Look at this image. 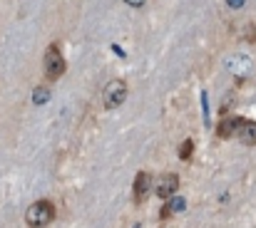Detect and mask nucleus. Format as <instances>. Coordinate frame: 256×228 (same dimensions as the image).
I'll return each instance as SVG.
<instances>
[{"label": "nucleus", "instance_id": "11", "mask_svg": "<svg viewBox=\"0 0 256 228\" xmlns=\"http://www.w3.org/2000/svg\"><path fill=\"white\" fill-rule=\"evenodd\" d=\"M127 5H132V7H144L147 5V0H124Z\"/></svg>", "mask_w": 256, "mask_h": 228}, {"label": "nucleus", "instance_id": "10", "mask_svg": "<svg viewBox=\"0 0 256 228\" xmlns=\"http://www.w3.org/2000/svg\"><path fill=\"white\" fill-rule=\"evenodd\" d=\"M232 99H234V92H229V94L224 97V102H222V107H219V114H226V112H229V104H232Z\"/></svg>", "mask_w": 256, "mask_h": 228}, {"label": "nucleus", "instance_id": "12", "mask_svg": "<svg viewBox=\"0 0 256 228\" xmlns=\"http://www.w3.org/2000/svg\"><path fill=\"white\" fill-rule=\"evenodd\" d=\"M226 2H229V7H242L244 0H226Z\"/></svg>", "mask_w": 256, "mask_h": 228}, {"label": "nucleus", "instance_id": "5", "mask_svg": "<svg viewBox=\"0 0 256 228\" xmlns=\"http://www.w3.org/2000/svg\"><path fill=\"white\" fill-rule=\"evenodd\" d=\"M176 189H179V176L176 174H162L160 179H157V184H154V196L157 199H162V201H167L172 199L174 194H176Z\"/></svg>", "mask_w": 256, "mask_h": 228}, {"label": "nucleus", "instance_id": "8", "mask_svg": "<svg viewBox=\"0 0 256 228\" xmlns=\"http://www.w3.org/2000/svg\"><path fill=\"white\" fill-rule=\"evenodd\" d=\"M48 99H50V89H48V87H38V89L32 92V102H35V104H45Z\"/></svg>", "mask_w": 256, "mask_h": 228}, {"label": "nucleus", "instance_id": "2", "mask_svg": "<svg viewBox=\"0 0 256 228\" xmlns=\"http://www.w3.org/2000/svg\"><path fill=\"white\" fill-rule=\"evenodd\" d=\"M65 70H68V62H65L60 47H58L55 42L48 45V50H45V55H42V72H45V77H48L50 82H55V79H60V77L65 75Z\"/></svg>", "mask_w": 256, "mask_h": 228}, {"label": "nucleus", "instance_id": "7", "mask_svg": "<svg viewBox=\"0 0 256 228\" xmlns=\"http://www.w3.org/2000/svg\"><path fill=\"white\" fill-rule=\"evenodd\" d=\"M236 137L242 139V144H246V147H256V122L254 119H246Z\"/></svg>", "mask_w": 256, "mask_h": 228}, {"label": "nucleus", "instance_id": "9", "mask_svg": "<svg viewBox=\"0 0 256 228\" xmlns=\"http://www.w3.org/2000/svg\"><path fill=\"white\" fill-rule=\"evenodd\" d=\"M192 152H194V142H192V139H186V142L182 144V152H179L182 161H189V159H192Z\"/></svg>", "mask_w": 256, "mask_h": 228}, {"label": "nucleus", "instance_id": "3", "mask_svg": "<svg viewBox=\"0 0 256 228\" xmlns=\"http://www.w3.org/2000/svg\"><path fill=\"white\" fill-rule=\"evenodd\" d=\"M124 99H127V84H124V79H112V82H107V87H104V92H102V104H104V109H117Z\"/></svg>", "mask_w": 256, "mask_h": 228}, {"label": "nucleus", "instance_id": "1", "mask_svg": "<svg viewBox=\"0 0 256 228\" xmlns=\"http://www.w3.org/2000/svg\"><path fill=\"white\" fill-rule=\"evenodd\" d=\"M55 204H50V201H35V204H30V209L25 211V224L30 228H45L50 226L52 221H55Z\"/></svg>", "mask_w": 256, "mask_h": 228}, {"label": "nucleus", "instance_id": "6", "mask_svg": "<svg viewBox=\"0 0 256 228\" xmlns=\"http://www.w3.org/2000/svg\"><path fill=\"white\" fill-rule=\"evenodd\" d=\"M244 117H226V119H222L219 122V127H216V137L219 139H232V137H236L239 134V129L244 127Z\"/></svg>", "mask_w": 256, "mask_h": 228}, {"label": "nucleus", "instance_id": "4", "mask_svg": "<svg viewBox=\"0 0 256 228\" xmlns=\"http://www.w3.org/2000/svg\"><path fill=\"white\" fill-rule=\"evenodd\" d=\"M154 189V179L150 171H140L134 176V186H132V196H134V204H144V199L152 194Z\"/></svg>", "mask_w": 256, "mask_h": 228}]
</instances>
